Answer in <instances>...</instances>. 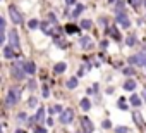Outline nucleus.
I'll return each mask as SVG.
<instances>
[{
	"instance_id": "nucleus-40",
	"label": "nucleus",
	"mask_w": 146,
	"mask_h": 133,
	"mask_svg": "<svg viewBox=\"0 0 146 133\" xmlns=\"http://www.w3.org/2000/svg\"><path fill=\"white\" fill-rule=\"evenodd\" d=\"M103 128H110V121H103Z\"/></svg>"
},
{
	"instance_id": "nucleus-23",
	"label": "nucleus",
	"mask_w": 146,
	"mask_h": 133,
	"mask_svg": "<svg viewBox=\"0 0 146 133\" xmlns=\"http://www.w3.org/2000/svg\"><path fill=\"white\" fill-rule=\"evenodd\" d=\"M36 104H38V99L36 97H29V100H28V107H36Z\"/></svg>"
},
{
	"instance_id": "nucleus-1",
	"label": "nucleus",
	"mask_w": 146,
	"mask_h": 133,
	"mask_svg": "<svg viewBox=\"0 0 146 133\" xmlns=\"http://www.w3.org/2000/svg\"><path fill=\"white\" fill-rule=\"evenodd\" d=\"M11 73H12V78H16V80H24V78H26L24 62H14V64H12Z\"/></svg>"
},
{
	"instance_id": "nucleus-6",
	"label": "nucleus",
	"mask_w": 146,
	"mask_h": 133,
	"mask_svg": "<svg viewBox=\"0 0 146 133\" xmlns=\"http://www.w3.org/2000/svg\"><path fill=\"white\" fill-rule=\"evenodd\" d=\"M129 64H132V66H146V54L143 52V54L129 57Z\"/></svg>"
},
{
	"instance_id": "nucleus-37",
	"label": "nucleus",
	"mask_w": 146,
	"mask_h": 133,
	"mask_svg": "<svg viewBox=\"0 0 146 133\" xmlns=\"http://www.w3.org/2000/svg\"><path fill=\"white\" fill-rule=\"evenodd\" d=\"M107 45H108V42H107V40H103V42L100 43V47H102V48H107Z\"/></svg>"
},
{
	"instance_id": "nucleus-7",
	"label": "nucleus",
	"mask_w": 146,
	"mask_h": 133,
	"mask_svg": "<svg viewBox=\"0 0 146 133\" xmlns=\"http://www.w3.org/2000/svg\"><path fill=\"white\" fill-rule=\"evenodd\" d=\"M81 128H83V131H84V133H93V130H95V126H93L91 119H90V118H86V116L81 119Z\"/></svg>"
},
{
	"instance_id": "nucleus-25",
	"label": "nucleus",
	"mask_w": 146,
	"mask_h": 133,
	"mask_svg": "<svg viewBox=\"0 0 146 133\" xmlns=\"http://www.w3.org/2000/svg\"><path fill=\"white\" fill-rule=\"evenodd\" d=\"M40 26H41V30H43V31H45L46 35H52V30H50V26H48V23H41Z\"/></svg>"
},
{
	"instance_id": "nucleus-13",
	"label": "nucleus",
	"mask_w": 146,
	"mask_h": 133,
	"mask_svg": "<svg viewBox=\"0 0 146 133\" xmlns=\"http://www.w3.org/2000/svg\"><path fill=\"white\" fill-rule=\"evenodd\" d=\"M4 57L5 59H12L14 57V48L9 45V47H4Z\"/></svg>"
},
{
	"instance_id": "nucleus-18",
	"label": "nucleus",
	"mask_w": 146,
	"mask_h": 133,
	"mask_svg": "<svg viewBox=\"0 0 146 133\" xmlns=\"http://www.w3.org/2000/svg\"><path fill=\"white\" fill-rule=\"evenodd\" d=\"M76 87H78V78H69L67 80V88L72 90V88H76Z\"/></svg>"
},
{
	"instance_id": "nucleus-42",
	"label": "nucleus",
	"mask_w": 146,
	"mask_h": 133,
	"mask_svg": "<svg viewBox=\"0 0 146 133\" xmlns=\"http://www.w3.org/2000/svg\"><path fill=\"white\" fill-rule=\"evenodd\" d=\"M14 133H28V131H24V130H16Z\"/></svg>"
},
{
	"instance_id": "nucleus-29",
	"label": "nucleus",
	"mask_w": 146,
	"mask_h": 133,
	"mask_svg": "<svg viewBox=\"0 0 146 133\" xmlns=\"http://www.w3.org/2000/svg\"><path fill=\"white\" fill-rule=\"evenodd\" d=\"M62 111H64L62 105H53V107L50 109V112H53V114H55V112H62Z\"/></svg>"
},
{
	"instance_id": "nucleus-39",
	"label": "nucleus",
	"mask_w": 146,
	"mask_h": 133,
	"mask_svg": "<svg viewBox=\"0 0 146 133\" xmlns=\"http://www.w3.org/2000/svg\"><path fill=\"white\" fill-rule=\"evenodd\" d=\"M36 133H46V130L45 128H36Z\"/></svg>"
},
{
	"instance_id": "nucleus-20",
	"label": "nucleus",
	"mask_w": 146,
	"mask_h": 133,
	"mask_svg": "<svg viewBox=\"0 0 146 133\" xmlns=\"http://www.w3.org/2000/svg\"><path fill=\"white\" fill-rule=\"evenodd\" d=\"M110 35H112V38H113V40H120V33H119V31H117V28H113V26L110 28Z\"/></svg>"
},
{
	"instance_id": "nucleus-11",
	"label": "nucleus",
	"mask_w": 146,
	"mask_h": 133,
	"mask_svg": "<svg viewBox=\"0 0 146 133\" xmlns=\"http://www.w3.org/2000/svg\"><path fill=\"white\" fill-rule=\"evenodd\" d=\"M24 71H26L28 75H35V73H36V66H35V62H24Z\"/></svg>"
},
{
	"instance_id": "nucleus-35",
	"label": "nucleus",
	"mask_w": 146,
	"mask_h": 133,
	"mask_svg": "<svg viewBox=\"0 0 146 133\" xmlns=\"http://www.w3.org/2000/svg\"><path fill=\"white\" fill-rule=\"evenodd\" d=\"M48 17H50V21H52V24H57V17H55L53 14H48Z\"/></svg>"
},
{
	"instance_id": "nucleus-17",
	"label": "nucleus",
	"mask_w": 146,
	"mask_h": 133,
	"mask_svg": "<svg viewBox=\"0 0 146 133\" xmlns=\"http://www.w3.org/2000/svg\"><path fill=\"white\" fill-rule=\"evenodd\" d=\"M124 9H125V4L122 2V0H119V2L115 4V12L120 14V12H124Z\"/></svg>"
},
{
	"instance_id": "nucleus-24",
	"label": "nucleus",
	"mask_w": 146,
	"mask_h": 133,
	"mask_svg": "<svg viewBox=\"0 0 146 133\" xmlns=\"http://www.w3.org/2000/svg\"><path fill=\"white\" fill-rule=\"evenodd\" d=\"M28 26H29L31 30H36V28L40 26V21H36V19H31V21L28 23Z\"/></svg>"
},
{
	"instance_id": "nucleus-30",
	"label": "nucleus",
	"mask_w": 146,
	"mask_h": 133,
	"mask_svg": "<svg viewBox=\"0 0 146 133\" xmlns=\"http://www.w3.org/2000/svg\"><path fill=\"white\" fill-rule=\"evenodd\" d=\"M124 75H125V76H132V75H134V69H132V68H125V69H124Z\"/></svg>"
},
{
	"instance_id": "nucleus-31",
	"label": "nucleus",
	"mask_w": 146,
	"mask_h": 133,
	"mask_svg": "<svg viewBox=\"0 0 146 133\" xmlns=\"http://www.w3.org/2000/svg\"><path fill=\"white\" fill-rule=\"evenodd\" d=\"M115 131H117V133H127L129 130H127L125 126H119V128H115Z\"/></svg>"
},
{
	"instance_id": "nucleus-41",
	"label": "nucleus",
	"mask_w": 146,
	"mask_h": 133,
	"mask_svg": "<svg viewBox=\"0 0 146 133\" xmlns=\"http://www.w3.org/2000/svg\"><path fill=\"white\" fill-rule=\"evenodd\" d=\"M46 124H48V126H52V124H53V119H52V118H50V119H46Z\"/></svg>"
},
{
	"instance_id": "nucleus-21",
	"label": "nucleus",
	"mask_w": 146,
	"mask_h": 133,
	"mask_svg": "<svg viewBox=\"0 0 146 133\" xmlns=\"http://www.w3.org/2000/svg\"><path fill=\"white\" fill-rule=\"evenodd\" d=\"M117 107H119V109H122V111H125V109H127V104H125V99H124V97H120V99H119Z\"/></svg>"
},
{
	"instance_id": "nucleus-26",
	"label": "nucleus",
	"mask_w": 146,
	"mask_h": 133,
	"mask_svg": "<svg viewBox=\"0 0 146 133\" xmlns=\"http://www.w3.org/2000/svg\"><path fill=\"white\" fill-rule=\"evenodd\" d=\"M28 119H29V118L26 116V112H19V114H17V121H19V123H24V121H28Z\"/></svg>"
},
{
	"instance_id": "nucleus-28",
	"label": "nucleus",
	"mask_w": 146,
	"mask_h": 133,
	"mask_svg": "<svg viewBox=\"0 0 146 133\" xmlns=\"http://www.w3.org/2000/svg\"><path fill=\"white\" fill-rule=\"evenodd\" d=\"M125 43H127V45H129V47H132V45H134V43H136V38H134V36H132V35H131V36H127V40H125Z\"/></svg>"
},
{
	"instance_id": "nucleus-33",
	"label": "nucleus",
	"mask_w": 146,
	"mask_h": 133,
	"mask_svg": "<svg viewBox=\"0 0 146 133\" xmlns=\"http://www.w3.org/2000/svg\"><path fill=\"white\" fill-rule=\"evenodd\" d=\"M28 87H29V90H35V88H36V81H35V80H31Z\"/></svg>"
},
{
	"instance_id": "nucleus-14",
	"label": "nucleus",
	"mask_w": 146,
	"mask_h": 133,
	"mask_svg": "<svg viewBox=\"0 0 146 133\" xmlns=\"http://www.w3.org/2000/svg\"><path fill=\"white\" fill-rule=\"evenodd\" d=\"M84 9H86V7H84L83 4H78V5H76V9L72 11V17H78V16H79V14H81Z\"/></svg>"
},
{
	"instance_id": "nucleus-19",
	"label": "nucleus",
	"mask_w": 146,
	"mask_h": 133,
	"mask_svg": "<svg viewBox=\"0 0 146 133\" xmlns=\"http://www.w3.org/2000/svg\"><path fill=\"white\" fill-rule=\"evenodd\" d=\"M131 104H132L134 107H139V105H141V99L134 93V95H131Z\"/></svg>"
},
{
	"instance_id": "nucleus-22",
	"label": "nucleus",
	"mask_w": 146,
	"mask_h": 133,
	"mask_svg": "<svg viewBox=\"0 0 146 133\" xmlns=\"http://www.w3.org/2000/svg\"><path fill=\"white\" fill-rule=\"evenodd\" d=\"M132 118H134V121H136L139 126H144V123H143V118H141V114H139V112H134V116H132Z\"/></svg>"
},
{
	"instance_id": "nucleus-15",
	"label": "nucleus",
	"mask_w": 146,
	"mask_h": 133,
	"mask_svg": "<svg viewBox=\"0 0 146 133\" xmlns=\"http://www.w3.org/2000/svg\"><path fill=\"white\" fill-rule=\"evenodd\" d=\"M45 119V107H41V109H38V112H36V116H35V121H43Z\"/></svg>"
},
{
	"instance_id": "nucleus-36",
	"label": "nucleus",
	"mask_w": 146,
	"mask_h": 133,
	"mask_svg": "<svg viewBox=\"0 0 146 133\" xmlns=\"http://www.w3.org/2000/svg\"><path fill=\"white\" fill-rule=\"evenodd\" d=\"M65 4L70 7V5H74V4H76V0H65Z\"/></svg>"
},
{
	"instance_id": "nucleus-3",
	"label": "nucleus",
	"mask_w": 146,
	"mask_h": 133,
	"mask_svg": "<svg viewBox=\"0 0 146 133\" xmlns=\"http://www.w3.org/2000/svg\"><path fill=\"white\" fill-rule=\"evenodd\" d=\"M60 123L62 124H69V123H72V119H74V111L72 109H64L62 112H60Z\"/></svg>"
},
{
	"instance_id": "nucleus-44",
	"label": "nucleus",
	"mask_w": 146,
	"mask_h": 133,
	"mask_svg": "<svg viewBox=\"0 0 146 133\" xmlns=\"http://www.w3.org/2000/svg\"><path fill=\"white\" fill-rule=\"evenodd\" d=\"M144 5H146V0H144Z\"/></svg>"
},
{
	"instance_id": "nucleus-10",
	"label": "nucleus",
	"mask_w": 146,
	"mask_h": 133,
	"mask_svg": "<svg viewBox=\"0 0 146 133\" xmlns=\"http://www.w3.org/2000/svg\"><path fill=\"white\" fill-rule=\"evenodd\" d=\"M65 69H67V64H65V62H57V64L53 66V73H55V75H62Z\"/></svg>"
},
{
	"instance_id": "nucleus-12",
	"label": "nucleus",
	"mask_w": 146,
	"mask_h": 133,
	"mask_svg": "<svg viewBox=\"0 0 146 133\" xmlns=\"http://www.w3.org/2000/svg\"><path fill=\"white\" fill-rule=\"evenodd\" d=\"M79 45H81L83 48H90V47H91V40H90V36H81V38H79Z\"/></svg>"
},
{
	"instance_id": "nucleus-16",
	"label": "nucleus",
	"mask_w": 146,
	"mask_h": 133,
	"mask_svg": "<svg viewBox=\"0 0 146 133\" xmlns=\"http://www.w3.org/2000/svg\"><path fill=\"white\" fill-rule=\"evenodd\" d=\"M79 105H81V109H83V111H90V109H91V102H90L88 99H83Z\"/></svg>"
},
{
	"instance_id": "nucleus-27",
	"label": "nucleus",
	"mask_w": 146,
	"mask_h": 133,
	"mask_svg": "<svg viewBox=\"0 0 146 133\" xmlns=\"http://www.w3.org/2000/svg\"><path fill=\"white\" fill-rule=\"evenodd\" d=\"M81 26H83L84 30H90V28H91V21H90V19H83V21H81Z\"/></svg>"
},
{
	"instance_id": "nucleus-38",
	"label": "nucleus",
	"mask_w": 146,
	"mask_h": 133,
	"mask_svg": "<svg viewBox=\"0 0 146 133\" xmlns=\"http://www.w3.org/2000/svg\"><path fill=\"white\" fill-rule=\"evenodd\" d=\"M50 95V92H48V88H43V97H48Z\"/></svg>"
},
{
	"instance_id": "nucleus-4",
	"label": "nucleus",
	"mask_w": 146,
	"mask_h": 133,
	"mask_svg": "<svg viewBox=\"0 0 146 133\" xmlns=\"http://www.w3.org/2000/svg\"><path fill=\"white\" fill-rule=\"evenodd\" d=\"M9 16H11V19H12L14 24H23V16H21V12L17 11V7L11 5V7H9Z\"/></svg>"
},
{
	"instance_id": "nucleus-43",
	"label": "nucleus",
	"mask_w": 146,
	"mask_h": 133,
	"mask_svg": "<svg viewBox=\"0 0 146 133\" xmlns=\"http://www.w3.org/2000/svg\"><path fill=\"white\" fill-rule=\"evenodd\" d=\"M143 97H144V100H146V90H144V92H143Z\"/></svg>"
},
{
	"instance_id": "nucleus-8",
	"label": "nucleus",
	"mask_w": 146,
	"mask_h": 133,
	"mask_svg": "<svg viewBox=\"0 0 146 133\" xmlns=\"http://www.w3.org/2000/svg\"><path fill=\"white\" fill-rule=\"evenodd\" d=\"M117 23H119L122 28H129V26H131V21H129V17L125 16V12L117 14Z\"/></svg>"
},
{
	"instance_id": "nucleus-2",
	"label": "nucleus",
	"mask_w": 146,
	"mask_h": 133,
	"mask_svg": "<svg viewBox=\"0 0 146 133\" xmlns=\"http://www.w3.org/2000/svg\"><path fill=\"white\" fill-rule=\"evenodd\" d=\"M19 95H21V92H19L17 88H11L9 93H7V97H5V105H7V107L16 105L17 100H19Z\"/></svg>"
},
{
	"instance_id": "nucleus-32",
	"label": "nucleus",
	"mask_w": 146,
	"mask_h": 133,
	"mask_svg": "<svg viewBox=\"0 0 146 133\" xmlns=\"http://www.w3.org/2000/svg\"><path fill=\"white\" fill-rule=\"evenodd\" d=\"M67 31H69V33H76L78 28H76V26H72V24H69V26H67Z\"/></svg>"
},
{
	"instance_id": "nucleus-34",
	"label": "nucleus",
	"mask_w": 146,
	"mask_h": 133,
	"mask_svg": "<svg viewBox=\"0 0 146 133\" xmlns=\"http://www.w3.org/2000/svg\"><path fill=\"white\" fill-rule=\"evenodd\" d=\"M131 4H132V5H134L136 9H137V7L141 5V0H131Z\"/></svg>"
},
{
	"instance_id": "nucleus-5",
	"label": "nucleus",
	"mask_w": 146,
	"mask_h": 133,
	"mask_svg": "<svg viewBox=\"0 0 146 133\" xmlns=\"http://www.w3.org/2000/svg\"><path fill=\"white\" fill-rule=\"evenodd\" d=\"M9 42H11V47H12L14 50H19V48H21L19 35H17V31H16V30H11V31H9Z\"/></svg>"
},
{
	"instance_id": "nucleus-9",
	"label": "nucleus",
	"mask_w": 146,
	"mask_h": 133,
	"mask_svg": "<svg viewBox=\"0 0 146 133\" xmlns=\"http://www.w3.org/2000/svg\"><path fill=\"white\" fill-rule=\"evenodd\" d=\"M122 87H124V90H125V92H132V90H136L137 83H136L132 78H129V80H125V81H124V85H122Z\"/></svg>"
}]
</instances>
